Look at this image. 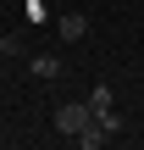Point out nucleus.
Here are the masks:
<instances>
[{
  "mask_svg": "<svg viewBox=\"0 0 144 150\" xmlns=\"http://www.w3.org/2000/svg\"><path fill=\"white\" fill-rule=\"evenodd\" d=\"M94 122V111H89V100H67V106H55V134H67V139H78L83 128Z\"/></svg>",
  "mask_w": 144,
  "mask_h": 150,
  "instance_id": "f257e3e1",
  "label": "nucleus"
},
{
  "mask_svg": "<svg viewBox=\"0 0 144 150\" xmlns=\"http://www.w3.org/2000/svg\"><path fill=\"white\" fill-rule=\"evenodd\" d=\"M55 33H61V39L72 45V39H83V33H89V17H83V11H67V17L55 22Z\"/></svg>",
  "mask_w": 144,
  "mask_h": 150,
  "instance_id": "f03ea898",
  "label": "nucleus"
},
{
  "mask_svg": "<svg viewBox=\"0 0 144 150\" xmlns=\"http://www.w3.org/2000/svg\"><path fill=\"white\" fill-rule=\"evenodd\" d=\"M28 67H33V78H44V83H50V78H61V56H55V50H39Z\"/></svg>",
  "mask_w": 144,
  "mask_h": 150,
  "instance_id": "7ed1b4c3",
  "label": "nucleus"
},
{
  "mask_svg": "<svg viewBox=\"0 0 144 150\" xmlns=\"http://www.w3.org/2000/svg\"><path fill=\"white\" fill-rule=\"evenodd\" d=\"M89 111H94V117H111V89H105V83L89 89Z\"/></svg>",
  "mask_w": 144,
  "mask_h": 150,
  "instance_id": "20e7f679",
  "label": "nucleus"
},
{
  "mask_svg": "<svg viewBox=\"0 0 144 150\" xmlns=\"http://www.w3.org/2000/svg\"><path fill=\"white\" fill-rule=\"evenodd\" d=\"M6 45H11V39H0V56H6Z\"/></svg>",
  "mask_w": 144,
  "mask_h": 150,
  "instance_id": "39448f33",
  "label": "nucleus"
}]
</instances>
